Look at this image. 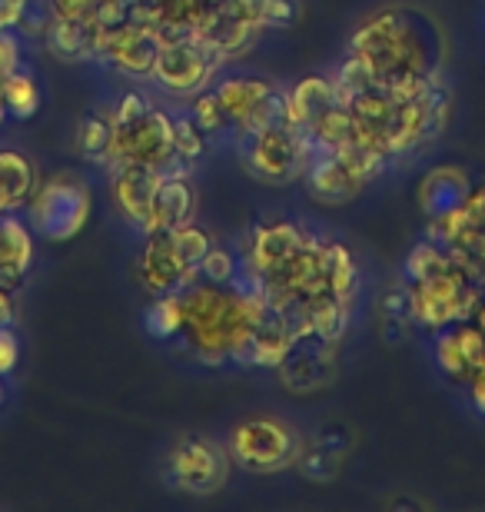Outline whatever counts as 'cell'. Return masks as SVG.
Returning a JSON list of instances; mask_svg holds the SVG:
<instances>
[{"label": "cell", "mask_w": 485, "mask_h": 512, "mask_svg": "<svg viewBox=\"0 0 485 512\" xmlns=\"http://www.w3.org/2000/svg\"><path fill=\"white\" fill-rule=\"evenodd\" d=\"M206 4H220V0H206Z\"/></svg>", "instance_id": "obj_48"}, {"label": "cell", "mask_w": 485, "mask_h": 512, "mask_svg": "<svg viewBox=\"0 0 485 512\" xmlns=\"http://www.w3.org/2000/svg\"><path fill=\"white\" fill-rule=\"evenodd\" d=\"M127 163L160 170L163 177H187V160L173 147V117L150 107L130 124H113L110 150L103 157V167L117 170Z\"/></svg>", "instance_id": "obj_2"}, {"label": "cell", "mask_w": 485, "mask_h": 512, "mask_svg": "<svg viewBox=\"0 0 485 512\" xmlns=\"http://www.w3.org/2000/svg\"><path fill=\"white\" fill-rule=\"evenodd\" d=\"M283 124H290V107H286V94L283 90H270L260 104H256L250 110V117L243 120V124H236L240 127L243 137H250V133H260V130H270V127H283Z\"/></svg>", "instance_id": "obj_29"}, {"label": "cell", "mask_w": 485, "mask_h": 512, "mask_svg": "<svg viewBox=\"0 0 485 512\" xmlns=\"http://www.w3.org/2000/svg\"><path fill=\"white\" fill-rule=\"evenodd\" d=\"M196 276L206 283H216V286H230L236 276V256L223 247H213L203 256V263L196 266Z\"/></svg>", "instance_id": "obj_36"}, {"label": "cell", "mask_w": 485, "mask_h": 512, "mask_svg": "<svg viewBox=\"0 0 485 512\" xmlns=\"http://www.w3.org/2000/svg\"><path fill=\"white\" fill-rule=\"evenodd\" d=\"M446 110H449L446 87H442L439 80H432L422 94L409 100H396L379 143H383V150L389 157H402V153L416 150L419 143H426L429 137H436L439 127L446 124Z\"/></svg>", "instance_id": "obj_5"}, {"label": "cell", "mask_w": 485, "mask_h": 512, "mask_svg": "<svg viewBox=\"0 0 485 512\" xmlns=\"http://www.w3.org/2000/svg\"><path fill=\"white\" fill-rule=\"evenodd\" d=\"M4 100H7V114L17 117V120H27L34 117L40 110V87L34 74H27V70H14L7 80H4Z\"/></svg>", "instance_id": "obj_28"}, {"label": "cell", "mask_w": 485, "mask_h": 512, "mask_svg": "<svg viewBox=\"0 0 485 512\" xmlns=\"http://www.w3.org/2000/svg\"><path fill=\"white\" fill-rule=\"evenodd\" d=\"M143 323H147L150 336H157V340H173V336L183 333V303H180V290L173 293H160L157 300L147 306V316H143Z\"/></svg>", "instance_id": "obj_26"}, {"label": "cell", "mask_w": 485, "mask_h": 512, "mask_svg": "<svg viewBox=\"0 0 485 512\" xmlns=\"http://www.w3.org/2000/svg\"><path fill=\"white\" fill-rule=\"evenodd\" d=\"M34 263V240H30L27 223L17 213L0 217V286L17 290Z\"/></svg>", "instance_id": "obj_16"}, {"label": "cell", "mask_w": 485, "mask_h": 512, "mask_svg": "<svg viewBox=\"0 0 485 512\" xmlns=\"http://www.w3.org/2000/svg\"><path fill=\"white\" fill-rule=\"evenodd\" d=\"M97 40H100V27L94 14L90 17H54L47 27V47L50 54H57L60 60H87L97 57Z\"/></svg>", "instance_id": "obj_18"}, {"label": "cell", "mask_w": 485, "mask_h": 512, "mask_svg": "<svg viewBox=\"0 0 485 512\" xmlns=\"http://www.w3.org/2000/svg\"><path fill=\"white\" fill-rule=\"evenodd\" d=\"M409 293H412V316H416V323L439 333L469 320L485 290L482 280H472L459 266H449V270H442L436 276L409 283Z\"/></svg>", "instance_id": "obj_4"}, {"label": "cell", "mask_w": 485, "mask_h": 512, "mask_svg": "<svg viewBox=\"0 0 485 512\" xmlns=\"http://www.w3.org/2000/svg\"><path fill=\"white\" fill-rule=\"evenodd\" d=\"M436 363H439V370L452 376V380H459V383H469V363H466V356H462L459 350V340H456V330H439L436 333Z\"/></svg>", "instance_id": "obj_33"}, {"label": "cell", "mask_w": 485, "mask_h": 512, "mask_svg": "<svg viewBox=\"0 0 485 512\" xmlns=\"http://www.w3.org/2000/svg\"><path fill=\"white\" fill-rule=\"evenodd\" d=\"M469 320H472V323H476V326H479V330L485 333V293L479 296V303H476V310H472V316H469Z\"/></svg>", "instance_id": "obj_45"}, {"label": "cell", "mask_w": 485, "mask_h": 512, "mask_svg": "<svg viewBox=\"0 0 485 512\" xmlns=\"http://www.w3.org/2000/svg\"><path fill=\"white\" fill-rule=\"evenodd\" d=\"M37 190V170L24 153L0 147V217L27 207L30 193Z\"/></svg>", "instance_id": "obj_21"}, {"label": "cell", "mask_w": 485, "mask_h": 512, "mask_svg": "<svg viewBox=\"0 0 485 512\" xmlns=\"http://www.w3.org/2000/svg\"><path fill=\"white\" fill-rule=\"evenodd\" d=\"M333 346H336L333 340H323V336L313 330L296 333L286 360L276 366L283 376V386L293 389V393H313V389L333 383V376H336Z\"/></svg>", "instance_id": "obj_11"}, {"label": "cell", "mask_w": 485, "mask_h": 512, "mask_svg": "<svg viewBox=\"0 0 485 512\" xmlns=\"http://www.w3.org/2000/svg\"><path fill=\"white\" fill-rule=\"evenodd\" d=\"M323 266H326L329 293H333L336 300L353 306V296H356V286H359L353 253H349L343 243H326V247H323Z\"/></svg>", "instance_id": "obj_25"}, {"label": "cell", "mask_w": 485, "mask_h": 512, "mask_svg": "<svg viewBox=\"0 0 485 512\" xmlns=\"http://www.w3.org/2000/svg\"><path fill=\"white\" fill-rule=\"evenodd\" d=\"M339 104V87L336 80L326 77H306L286 94V107H290V127L306 130L319 114H326L329 107Z\"/></svg>", "instance_id": "obj_20"}, {"label": "cell", "mask_w": 485, "mask_h": 512, "mask_svg": "<svg viewBox=\"0 0 485 512\" xmlns=\"http://www.w3.org/2000/svg\"><path fill=\"white\" fill-rule=\"evenodd\" d=\"M27 213H30V227H34L40 237H47L54 243H67V240H74L90 220V187L84 180L70 177V173L50 177L44 183H37V190L30 193Z\"/></svg>", "instance_id": "obj_3"}, {"label": "cell", "mask_w": 485, "mask_h": 512, "mask_svg": "<svg viewBox=\"0 0 485 512\" xmlns=\"http://www.w3.org/2000/svg\"><path fill=\"white\" fill-rule=\"evenodd\" d=\"M160 183H163V173L140 167V163H127V167L110 170L113 200H117V210L123 213V220H127L130 227L150 233L153 203H157Z\"/></svg>", "instance_id": "obj_12"}, {"label": "cell", "mask_w": 485, "mask_h": 512, "mask_svg": "<svg viewBox=\"0 0 485 512\" xmlns=\"http://www.w3.org/2000/svg\"><path fill=\"white\" fill-rule=\"evenodd\" d=\"M213 90H216V97H220L226 117H230L233 124H243V120L250 117V110L270 94L273 84H266L260 77H230V80H223V84H216Z\"/></svg>", "instance_id": "obj_24"}, {"label": "cell", "mask_w": 485, "mask_h": 512, "mask_svg": "<svg viewBox=\"0 0 485 512\" xmlns=\"http://www.w3.org/2000/svg\"><path fill=\"white\" fill-rule=\"evenodd\" d=\"M167 476L173 486L187 493H213L226 483V459L220 446H213L203 436H187L173 446L167 459Z\"/></svg>", "instance_id": "obj_9"}, {"label": "cell", "mask_w": 485, "mask_h": 512, "mask_svg": "<svg viewBox=\"0 0 485 512\" xmlns=\"http://www.w3.org/2000/svg\"><path fill=\"white\" fill-rule=\"evenodd\" d=\"M150 104L143 100L137 90H130V94H123V100L113 110V124H130V120H137L140 114H147Z\"/></svg>", "instance_id": "obj_39"}, {"label": "cell", "mask_w": 485, "mask_h": 512, "mask_svg": "<svg viewBox=\"0 0 485 512\" xmlns=\"http://www.w3.org/2000/svg\"><path fill=\"white\" fill-rule=\"evenodd\" d=\"M14 323V290L0 286V326H10Z\"/></svg>", "instance_id": "obj_44"}, {"label": "cell", "mask_w": 485, "mask_h": 512, "mask_svg": "<svg viewBox=\"0 0 485 512\" xmlns=\"http://www.w3.org/2000/svg\"><path fill=\"white\" fill-rule=\"evenodd\" d=\"M97 4H100V0H50V14L77 20V17H90V14H94Z\"/></svg>", "instance_id": "obj_40"}, {"label": "cell", "mask_w": 485, "mask_h": 512, "mask_svg": "<svg viewBox=\"0 0 485 512\" xmlns=\"http://www.w3.org/2000/svg\"><path fill=\"white\" fill-rule=\"evenodd\" d=\"M449 266H452L449 247H442V243H436V240H426L409 253L406 273H409V283H419V280H426V276H436L442 270H449Z\"/></svg>", "instance_id": "obj_31"}, {"label": "cell", "mask_w": 485, "mask_h": 512, "mask_svg": "<svg viewBox=\"0 0 485 512\" xmlns=\"http://www.w3.org/2000/svg\"><path fill=\"white\" fill-rule=\"evenodd\" d=\"M349 50L373 67L379 87L396 100H409L436 80L442 37L422 10L386 7L356 30Z\"/></svg>", "instance_id": "obj_1"}, {"label": "cell", "mask_w": 485, "mask_h": 512, "mask_svg": "<svg viewBox=\"0 0 485 512\" xmlns=\"http://www.w3.org/2000/svg\"><path fill=\"white\" fill-rule=\"evenodd\" d=\"M469 396L479 413H485V370H476L469 376Z\"/></svg>", "instance_id": "obj_43"}, {"label": "cell", "mask_w": 485, "mask_h": 512, "mask_svg": "<svg viewBox=\"0 0 485 512\" xmlns=\"http://www.w3.org/2000/svg\"><path fill=\"white\" fill-rule=\"evenodd\" d=\"M256 14L263 27H290L296 20V4L293 0H260Z\"/></svg>", "instance_id": "obj_37"}, {"label": "cell", "mask_w": 485, "mask_h": 512, "mask_svg": "<svg viewBox=\"0 0 485 512\" xmlns=\"http://www.w3.org/2000/svg\"><path fill=\"white\" fill-rule=\"evenodd\" d=\"M196 124H200L203 133H216V130H223L226 127V110L220 104V97H216V90L213 87H206L200 90V94H193V114H190Z\"/></svg>", "instance_id": "obj_35"}, {"label": "cell", "mask_w": 485, "mask_h": 512, "mask_svg": "<svg viewBox=\"0 0 485 512\" xmlns=\"http://www.w3.org/2000/svg\"><path fill=\"white\" fill-rule=\"evenodd\" d=\"M110 140H113V120H103L100 114H90L84 117V124L77 130V147L84 157L103 163L110 150Z\"/></svg>", "instance_id": "obj_32"}, {"label": "cell", "mask_w": 485, "mask_h": 512, "mask_svg": "<svg viewBox=\"0 0 485 512\" xmlns=\"http://www.w3.org/2000/svg\"><path fill=\"white\" fill-rule=\"evenodd\" d=\"M260 30L263 24L256 10L240 7L236 0H220V4H210L203 10L193 34L200 37L206 47H213L220 57H233L250 47Z\"/></svg>", "instance_id": "obj_10"}, {"label": "cell", "mask_w": 485, "mask_h": 512, "mask_svg": "<svg viewBox=\"0 0 485 512\" xmlns=\"http://www.w3.org/2000/svg\"><path fill=\"white\" fill-rule=\"evenodd\" d=\"M170 233H173V243H177V253H180L183 266L196 273V266L203 263V256L213 250L210 230L190 220V223H180V227H177V230H170Z\"/></svg>", "instance_id": "obj_30"}, {"label": "cell", "mask_w": 485, "mask_h": 512, "mask_svg": "<svg viewBox=\"0 0 485 512\" xmlns=\"http://www.w3.org/2000/svg\"><path fill=\"white\" fill-rule=\"evenodd\" d=\"M346 459V443L333 446L329 439H319L316 446H309L303 456H296L299 469H303L306 479H316V483H326V479H336L339 469H343Z\"/></svg>", "instance_id": "obj_27"}, {"label": "cell", "mask_w": 485, "mask_h": 512, "mask_svg": "<svg viewBox=\"0 0 485 512\" xmlns=\"http://www.w3.org/2000/svg\"><path fill=\"white\" fill-rule=\"evenodd\" d=\"M293 340H296V326L290 323V316L270 310V316L253 330L243 360L253 366H266V370H276L286 360V353H290Z\"/></svg>", "instance_id": "obj_17"}, {"label": "cell", "mask_w": 485, "mask_h": 512, "mask_svg": "<svg viewBox=\"0 0 485 512\" xmlns=\"http://www.w3.org/2000/svg\"><path fill=\"white\" fill-rule=\"evenodd\" d=\"M306 243V233L290 220H276L256 230L253 250H250V270L256 276H273L283 270V263Z\"/></svg>", "instance_id": "obj_15"}, {"label": "cell", "mask_w": 485, "mask_h": 512, "mask_svg": "<svg viewBox=\"0 0 485 512\" xmlns=\"http://www.w3.org/2000/svg\"><path fill=\"white\" fill-rule=\"evenodd\" d=\"M4 396H7V389H4V383H0V403H4Z\"/></svg>", "instance_id": "obj_47"}, {"label": "cell", "mask_w": 485, "mask_h": 512, "mask_svg": "<svg viewBox=\"0 0 485 512\" xmlns=\"http://www.w3.org/2000/svg\"><path fill=\"white\" fill-rule=\"evenodd\" d=\"M303 330H313L319 333L323 340H339L346 333V323H349V303L336 300L333 293H323V296H313V300H303Z\"/></svg>", "instance_id": "obj_23"}, {"label": "cell", "mask_w": 485, "mask_h": 512, "mask_svg": "<svg viewBox=\"0 0 485 512\" xmlns=\"http://www.w3.org/2000/svg\"><path fill=\"white\" fill-rule=\"evenodd\" d=\"M230 449L236 463L253 473H276L299 456L296 436L276 419H250V423L236 426Z\"/></svg>", "instance_id": "obj_7"}, {"label": "cell", "mask_w": 485, "mask_h": 512, "mask_svg": "<svg viewBox=\"0 0 485 512\" xmlns=\"http://www.w3.org/2000/svg\"><path fill=\"white\" fill-rule=\"evenodd\" d=\"M30 7V0H0V34L4 30H17V24L24 20Z\"/></svg>", "instance_id": "obj_42"}, {"label": "cell", "mask_w": 485, "mask_h": 512, "mask_svg": "<svg viewBox=\"0 0 485 512\" xmlns=\"http://www.w3.org/2000/svg\"><path fill=\"white\" fill-rule=\"evenodd\" d=\"M469 190H472V183H469V177L459 167L432 170L429 177L422 180V187H419L422 213H426L429 220H436V217H442V213L462 207L466 197H469Z\"/></svg>", "instance_id": "obj_19"}, {"label": "cell", "mask_w": 485, "mask_h": 512, "mask_svg": "<svg viewBox=\"0 0 485 512\" xmlns=\"http://www.w3.org/2000/svg\"><path fill=\"white\" fill-rule=\"evenodd\" d=\"M20 360V343L10 326H0V376H10L17 370Z\"/></svg>", "instance_id": "obj_38"}, {"label": "cell", "mask_w": 485, "mask_h": 512, "mask_svg": "<svg viewBox=\"0 0 485 512\" xmlns=\"http://www.w3.org/2000/svg\"><path fill=\"white\" fill-rule=\"evenodd\" d=\"M223 64V57L213 47H206L196 34L163 40L157 67H153V80L177 97H193L200 90L210 87L216 67Z\"/></svg>", "instance_id": "obj_6"}, {"label": "cell", "mask_w": 485, "mask_h": 512, "mask_svg": "<svg viewBox=\"0 0 485 512\" xmlns=\"http://www.w3.org/2000/svg\"><path fill=\"white\" fill-rule=\"evenodd\" d=\"M173 147L187 163L200 160L206 153V133L193 117H173Z\"/></svg>", "instance_id": "obj_34"}, {"label": "cell", "mask_w": 485, "mask_h": 512, "mask_svg": "<svg viewBox=\"0 0 485 512\" xmlns=\"http://www.w3.org/2000/svg\"><path fill=\"white\" fill-rule=\"evenodd\" d=\"M17 67H20V47H17V40L10 37V30H4V34H0V80H7Z\"/></svg>", "instance_id": "obj_41"}, {"label": "cell", "mask_w": 485, "mask_h": 512, "mask_svg": "<svg viewBox=\"0 0 485 512\" xmlns=\"http://www.w3.org/2000/svg\"><path fill=\"white\" fill-rule=\"evenodd\" d=\"M7 117V100H4V80H0V124H4Z\"/></svg>", "instance_id": "obj_46"}, {"label": "cell", "mask_w": 485, "mask_h": 512, "mask_svg": "<svg viewBox=\"0 0 485 512\" xmlns=\"http://www.w3.org/2000/svg\"><path fill=\"white\" fill-rule=\"evenodd\" d=\"M137 270H140L143 286H147L150 293H157V296L160 293H173V290H180V286H187V283L196 280V273L183 266L170 230H150L147 233Z\"/></svg>", "instance_id": "obj_13"}, {"label": "cell", "mask_w": 485, "mask_h": 512, "mask_svg": "<svg viewBox=\"0 0 485 512\" xmlns=\"http://www.w3.org/2000/svg\"><path fill=\"white\" fill-rule=\"evenodd\" d=\"M303 180L309 183V190H313L319 200H329V203L353 200L366 190V180L356 177V173L329 150L313 153V160H309L303 170Z\"/></svg>", "instance_id": "obj_14"}, {"label": "cell", "mask_w": 485, "mask_h": 512, "mask_svg": "<svg viewBox=\"0 0 485 512\" xmlns=\"http://www.w3.org/2000/svg\"><path fill=\"white\" fill-rule=\"evenodd\" d=\"M196 210V193L187 177H163L153 203V223L150 230H177L180 223H190Z\"/></svg>", "instance_id": "obj_22"}, {"label": "cell", "mask_w": 485, "mask_h": 512, "mask_svg": "<svg viewBox=\"0 0 485 512\" xmlns=\"http://www.w3.org/2000/svg\"><path fill=\"white\" fill-rule=\"evenodd\" d=\"M160 47H163V37L157 27L143 24V20H130L127 27L100 30L94 60H110L113 67L130 77H153Z\"/></svg>", "instance_id": "obj_8"}]
</instances>
